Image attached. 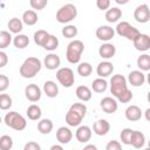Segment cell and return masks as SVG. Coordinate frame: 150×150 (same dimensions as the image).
Segmentation results:
<instances>
[{
  "instance_id": "obj_28",
  "label": "cell",
  "mask_w": 150,
  "mask_h": 150,
  "mask_svg": "<svg viewBox=\"0 0 150 150\" xmlns=\"http://www.w3.org/2000/svg\"><path fill=\"white\" fill-rule=\"evenodd\" d=\"M108 88V82L102 79V77H98V79H95L93 82H91V90L97 93V94H101V93H104Z\"/></svg>"
},
{
  "instance_id": "obj_43",
  "label": "cell",
  "mask_w": 150,
  "mask_h": 150,
  "mask_svg": "<svg viewBox=\"0 0 150 150\" xmlns=\"http://www.w3.org/2000/svg\"><path fill=\"white\" fill-rule=\"evenodd\" d=\"M9 86V79L4 75V74H0V91L4 93Z\"/></svg>"
},
{
  "instance_id": "obj_13",
  "label": "cell",
  "mask_w": 150,
  "mask_h": 150,
  "mask_svg": "<svg viewBox=\"0 0 150 150\" xmlns=\"http://www.w3.org/2000/svg\"><path fill=\"white\" fill-rule=\"evenodd\" d=\"M134 47L138 52H146L150 49V36L146 34H139L134 41Z\"/></svg>"
},
{
  "instance_id": "obj_25",
  "label": "cell",
  "mask_w": 150,
  "mask_h": 150,
  "mask_svg": "<svg viewBox=\"0 0 150 150\" xmlns=\"http://www.w3.org/2000/svg\"><path fill=\"white\" fill-rule=\"evenodd\" d=\"M75 94H76L77 98L81 100V101H83V102L89 101L91 98V95H93L91 94V89L89 87H87V86H79L76 88Z\"/></svg>"
},
{
  "instance_id": "obj_10",
  "label": "cell",
  "mask_w": 150,
  "mask_h": 150,
  "mask_svg": "<svg viewBox=\"0 0 150 150\" xmlns=\"http://www.w3.org/2000/svg\"><path fill=\"white\" fill-rule=\"evenodd\" d=\"M41 89L39 88L38 84H34V83H30L28 86H26L25 88V95H26V98L30 102H38L40 98H41Z\"/></svg>"
},
{
  "instance_id": "obj_11",
  "label": "cell",
  "mask_w": 150,
  "mask_h": 150,
  "mask_svg": "<svg viewBox=\"0 0 150 150\" xmlns=\"http://www.w3.org/2000/svg\"><path fill=\"white\" fill-rule=\"evenodd\" d=\"M100 104H101L102 110H103L105 114H114V112H116V110H117V108H118L117 101H116L114 97H110V96L103 97V98L101 100Z\"/></svg>"
},
{
  "instance_id": "obj_33",
  "label": "cell",
  "mask_w": 150,
  "mask_h": 150,
  "mask_svg": "<svg viewBox=\"0 0 150 150\" xmlns=\"http://www.w3.org/2000/svg\"><path fill=\"white\" fill-rule=\"evenodd\" d=\"M93 73V67L89 62H81L77 66V74L82 77H88Z\"/></svg>"
},
{
  "instance_id": "obj_46",
  "label": "cell",
  "mask_w": 150,
  "mask_h": 150,
  "mask_svg": "<svg viewBox=\"0 0 150 150\" xmlns=\"http://www.w3.org/2000/svg\"><path fill=\"white\" fill-rule=\"evenodd\" d=\"M96 6H97L98 9H102V11L109 9V7H110V1H109V0H97V1H96Z\"/></svg>"
},
{
  "instance_id": "obj_1",
  "label": "cell",
  "mask_w": 150,
  "mask_h": 150,
  "mask_svg": "<svg viewBox=\"0 0 150 150\" xmlns=\"http://www.w3.org/2000/svg\"><path fill=\"white\" fill-rule=\"evenodd\" d=\"M86 114L87 107L84 103H73L66 114V123L69 127H80Z\"/></svg>"
},
{
  "instance_id": "obj_39",
  "label": "cell",
  "mask_w": 150,
  "mask_h": 150,
  "mask_svg": "<svg viewBox=\"0 0 150 150\" xmlns=\"http://www.w3.org/2000/svg\"><path fill=\"white\" fill-rule=\"evenodd\" d=\"M13 146V139L8 135H2L0 137V150H11Z\"/></svg>"
},
{
  "instance_id": "obj_37",
  "label": "cell",
  "mask_w": 150,
  "mask_h": 150,
  "mask_svg": "<svg viewBox=\"0 0 150 150\" xmlns=\"http://www.w3.org/2000/svg\"><path fill=\"white\" fill-rule=\"evenodd\" d=\"M12 40L13 39H12V35H11L9 32H7V30H1L0 32V48L1 49L7 48L11 45Z\"/></svg>"
},
{
  "instance_id": "obj_47",
  "label": "cell",
  "mask_w": 150,
  "mask_h": 150,
  "mask_svg": "<svg viewBox=\"0 0 150 150\" xmlns=\"http://www.w3.org/2000/svg\"><path fill=\"white\" fill-rule=\"evenodd\" d=\"M7 62H8V56H7V54H6L4 50H1V52H0V68H4V67L7 64Z\"/></svg>"
},
{
  "instance_id": "obj_14",
  "label": "cell",
  "mask_w": 150,
  "mask_h": 150,
  "mask_svg": "<svg viewBox=\"0 0 150 150\" xmlns=\"http://www.w3.org/2000/svg\"><path fill=\"white\" fill-rule=\"evenodd\" d=\"M96 38L101 41H109L114 38L115 35V29L111 28L110 26H100L97 29H96Z\"/></svg>"
},
{
  "instance_id": "obj_36",
  "label": "cell",
  "mask_w": 150,
  "mask_h": 150,
  "mask_svg": "<svg viewBox=\"0 0 150 150\" xmlns=\"http://www.w3.org/2000/svg\"><path fill=\"white\" fill-rule=\"evenodd\" d=\"M61 33H62V35H63L64 38H67V39H73V38H75V36L77 35V27H76L75 25H67V26H64V27L62 28Z\"/></svg>"
},
{
  "instance_id": "obj_45",
  "label": "cell",
  "mask_w": 150,
  "mask_h": 150,
  "mask_svg": "<svg viewBox=\"0 0 150 150\" xmlns=\"http://www.w3.org/2000/svg\"><path fill=\"white\" fill-rule=\"evenodd\" d=\"M23 150H41V145H40L38 142L30 141V142H27V143L25 144Z\"/></svg>"
},
{
  "instance_id": "obj_21",
  "label": "cell",
  "mask_w": 150,
  "mask_h": 150,
  "mask_svg": "<svg viewBox=\"0 0 150 150\" xmlns=\"http://www.w3.org/2000/svg\"><path fill=\"white\" fill-rule=\"evenodd\" d=\"M98 54H100V56L102 59L109 60V59H111V57L115 56V54H116V47L112 43L105 42V43H103L98 48Z\"/></svg>"
},
{
  "instance_id": "obj_30",
  "label": "cell",
  "mask_w": 150,
  "mask_h": 150,
  "mask_svg": "<svg viewBox=\"0 0 150 150\" xmlns=\"http://www.w3.org/2000/svg\"><path fill=\"white\" fill-rule=\"evenodd\" d=\"M26 114L28 116L29 120L32 121H38L41 118V115H42V111H41V108L38 105V104H30L27 110H26Z\"/></svg>"
},
{
  "instance_id": "obj_6",
  "label": "cell",
  "mask_w": 150,
  "mask_h": 150,
  "mask_svg": "<svg viewBox=\"0 0 150 150\" xmlns=\"http://www.w3.org/2000/svg\"><path fill=\"white\" fill-rule=\"evenodd\" d=\"M125 90H128L127 79L121 74L112 75V77L110 79V91H111L112 96L117 98Z\"/></svg>"
},
{
  "instance_id": "obj_18",
  "label": "cell",
  "mask_w": 150,
  "mask_h": 150,
  "mask_svg": "<svg viewBox=\"0 0 150 150\" xmlns=\"http://www.w3.org/2000/svg\"><path fill=\"white\" fill-rule=\"evenodd\" d=\"M61 64V59L57 54L55 53H50L48 54L47 56H45V60H43V66L49 69V70H55L56 68H59Z\"/></svg>"
},
{
  "instance_id": "obj_24",
  "label": "cell",
  "mask_w": 150,
  "mask_h": 150,
  "mask_svg": "<svg viewBox=\"0 0 150 150\" xmlns=\"http://www.w3.org/2000/svg\"><path fill=\"white\" fill-rule=\"evenodd\" d=\"M122 16V11L118 7H111L105 12V20L110 23L117 22Z\"/></svg>"
},
{
  "instance_id": "obj_55",
  "label": "cell",
  "mask_w": 150,
  "mask_h": 150,
  "mask_svg": "<svg viewBox=\"0 0 150 150\" xmlns=\"http://www.w3.org/2000/svg\"><path fill=\"white\" fill-rule=\"evenodd\" d=\"M144 150H150V148H146V149H144Z\"/></svg>"
},
{
  "instance_id": "obj_42",
  "label": "cell",
  "mask_w": 150,
  "mask_h": 150,
  "mask_svg": "<svg viewBox=\"0 0 150 150\" xmlns=\"http://www.w3.org/2000/svg\"><path fill=\"white\" fill-rule=\"evenodd\" d=\"M132 97H134V95H132V93H131V90H125L123 94H121L118 97H117V100L121 102V103H128V102H130L131 100H132Z\"/></svg>"
},
{
  "instance_id": "obj_2",
  "label": "cell",
  "mask_w": 150,
  "mask_h": 150,
  "mask_svg": "<svg viewBox=\"0 0 150 150\" xmlns=\"http://www.w3.org/2000/svg\"><path fill=\"white\" fill-rule=\"evenodd\" d=\"M41 67H42L41 61L38 57L30 56V57H27L23 61L19 71H20V75L23 79H32L41 70Z\"/></svg>"
},
{
  "instance_id": "obj_17",
  "label": "cell",
  "mask_w": 150,
  "mask_h": 150,
  "mask_svg": "<svg viewBox=\"0 0 150 150\" xmlns=\"http://www.w3.org/2000/svg\"><path fill=\"white\" fill-rule=\"evenodd\" d=\"M142 110L138 105H135V104H131L129 105L125 111H124V115H125V118L130 122H136V121H139L141 117H142Z\"/></svg>"
},
{
  "instance_id": "obj_49",
  "label": "cell",
  "mask_w": 150,
  "mask_h": 150,
  "mask_svg": "<svg viewBox=\"0 0 150 150\" xmlns=\"http://www.w3.org/2000/svg\"><path fill=\"white\" fill-rule=\"evenodd\" d=\"M49 150H64V149H63L62 145H60V144H54V145L50 146Z\"/></svg>"
},
{
  "instance_id": "obj_51",
  "label": "cell",
  "mask_w": 150,
  "mask_h": 150,
  "mask_svg": "<svg viewBox=\"0 0 150 150\" xmlns=\"http://www.w3.org/2000/svg\"><path fill=\"white\" fill-rule=\"evenodd\" d=\"M116 2H117V4H127L128 0H116Z\"/></svg>"
},
{
  "instance_id": "obj_23",
  "label": "cell",
  "mask_w": 150,
  "mask_h": 150,
  "mask_svg": "<svg viewBox=\"0 0 150 150\" xmlns=\"http://www.w3.org/2000/svg\"><path fill=\"white\" fill-rule=\"evenodd\" d=\"M53 127H54V124H53L52 120H49V118H42V120H40L39 123H38V130H39V132L42 134V135H48V134H50L52 130H53Z\"/></svg>"
},
{
  "instance_id": "obj_35",
  "label": "cell",
  "mask_w": 150,
  "mask_h": 150,
  "mask_svg": "<svg viewBox=\"0 0 150 150\" xmlns=\"http://www.w3.org/2000/svg\"><path fill=\"white\" fill-rule=\"evenodd\" d=\"M49 35H50V34H49L47 30L39 29V30H36V32L34 33V42H35L38 46H41V47H42Z\"/></svg>"
},
{
  "instance_id": "obj_22",
  "label": "cell",
  "mask_w": 150,
  "mask_h": 150,
  "mask_svg": "<svg viewBox=\"0 0 150 150\" xmlns=\"http://www.w3.org/2000/svg\"><path fill=\"white\" fill-rule=\"evenodd\" d=\"M43 93L46 94L47 97L54 98V97H56V96L59 95V87H57V84H56L54 81H52V80L46 81V82L43 83Z\"/></svg>"
},
{
  "instance_id": "obj_54",
  "label": "cell",
  "mask_w": 150,
  "mask_h": 150,
  "mask_svg": "<svg viewBox=\"0 0 150 150\" xmlns=\"http://www.w3.org/2000/svg\"><path fill=\"white\" fill-rule=\"evenodd\" d=\"M148 148H150V139H149V142H148Z\"/></svg>"
},
{
  "instance_id": "obj_31",
  "label": "cell",
  "mask_w": 150,
  "mask_h": 150,
  "mask_svg": "<svg viewBox=\"0 0 150 150\" xmlns=\"http://www.w3.org/2000/svg\"><path fill=\"white\" fill-rule=\"evenodd\" d=\"M13 45L18 49H23L29 45V38L25 34H18L13 39Z\"/></svg>"
},
{
  "instance_id": "obj_27",
  "label": "cell",
  "mask_w": 150,
  "mask_h": 150,
  "mask_svg": "<svg viewBox=\"0 0 150 150\" xmlns=\"http://www.w3.org/2000/svg\"><path fill=\"white\" fill-rule=\"evenodd\" d=\"M145 143V136L142 131L138 130H134L132 134V138H131V145L135 149H141Z\"/></svg>"
},
{
  "instance_id": "obj_5",
  "label": "cell",
  "mask_w": 150,
  "mask_h": 150,
  "mask_svg": "<svg viewBox=\"0 0 150 150\" xmlns=\"http://www.w3.org/2000/svg\"><path fill=\"white\" fill-rule=\"evenodd\" d=\"M77 15V8L73 4H66L56 12V21L60 23H68Z\"/></svg>"
},
{
  "instance_id": "obj_34",
  "label": "cell",
  "mask_w": 150,
  "mask_h": 150,
  "mask_svg": "<svg viewBox=\"0 0 150 150\" xmlns=\"http://www.w3.org/2000/svg\"><path fill=\"white\" fill-rule=\"evenodd\" d=\"M46 50H49V52H53V50H55L57 47H59V39L55 36V35H49L48 38H47V40H46V42L43 43V46H42Z\"/></svg>"
},
{
  "instance_id": "obj_53",
  "label": "cell",
  "mask_w": 150,
  "mask_h": 150,
  "mask_svg": "<svg viewBox=\"0 0 150 150\" xmlns=\"http://www.w3.org/2000/svg\"><path fill=\"white\" fill-rule=\"evenodd\" d=\"M146 100H148V102L150 103V91L148 93V95H146Z\"/></svg>"
},
{
  "instance_id": "obj_40",
  "label": "cell",
  "mask_w": 150,
  "mask_h": 150,
  "mask_svg": "<svg viewBox=\"0 0 150 150\" xmlns=\"http://www.w3.org/2000/svg\"><path fill=\"white\" fill-rule=\"evenodd\" d=\"M11 107H12V97L7 94H1L0 95V109L7 110Z\"/></svg>"
},
{
  "instance_id": "obj_38",
  "label": "cell",
  "mask_w": 150,
  "mask_h": 150,
  "mask_svg": "<svg viewBox=\"0 0 150 150\" xmlns=\"http://www.w3.org/2000/svg\"><path fill=\"white\" fill-rule=\"evenodd\" d=\"M132 134H134V130L130 129V128H124L122 131H121V142L125 145H131V138H132Z\"/></svg>"
},
{
  "instance_id": "obj_3",
  "label": "cell",
  "mask_w": 150,
  "mask_h": 150,
  "mask_svg": "<svg viewBox=\"0 0 150 150\" xmlns=\"http://www.w3.org/2000/svg\"><path fill=\"white\" fill-rule=\"evenodd\" d=\"M84 50V43L81 40H73L68 43L66 49V59L69 63L76 64L81 60V55Z\"/></svg>"
},
{
  "instance_id": "obj_9",
  "label": "cell",
  "mask_w": 150,
  "mask_h": 150,
  "mask_svg": "<svg viewBox=\"0 0 150 150\" xmlns=\"http://www.w3.org/2000/svg\"><path fill=\"white\" fill-rule=\"evenodd\" d=\"M134 18L139 23H145L150 20V8L146 4L138 5L134 11Z\"/></svg>"
},
{
  "instance_id": "obj_19",
  "label": "cell",
  "mask_w": 150,
  "mask_h": 150,
  "mask_svg": "<svg viewBox=\"0 0 150 150\" xmlns=\"http://www.w3.org/2000/svg\"><path fill=\"white\" fill-rule=\"evenodd\" d=\"M73 138V132L67 127H60L56 130V139L60 144H68Z\"/></svg>"
},
{
  "instance_id": "obj_32",
  "label": "cell",
  "mask_w": 150,
  "mask_h": 150,
  "mask_svg": "<svg viewBox=\"0 0 150 150\" xmlns=\"http://www.w3.org/2000/svg\"><path fill=\"white\" fill-rule=\"evenodd\" d=\"M137 67L141 71H150V55L142 54L137 59Z\"/></svg>"
},
{
  "instance_id": "obj_41",
  "label": "cell",
  "mask_w": 150,
  "mask_h": 150,
  "mask_svg": "<svg viewBox=\"0 0 150 150\" xmlns=\"http://www.w3.org/2000/svg\"><path fill=\"white\" fill-rule=\"evenodd\" d=\"M29 4H30V6H32L33 9L41 11V9H43V8L47 6L48 1H47V0H30Z\"/></svg>"
},
{
  "instance_id": "obj_7",
  "label": "cell",
  "mask_w": 150,
  "mask_h": 150,
  "mask_svg": "<svg viewBox=\"0 0 150 150\" xmlns=\"http://www.w3.org/2000/svg\"><path fill=\"white\" fill-rule=\"evenodd\" d=\"M116 33L120 35V36H123L130 41H134L141 33L139 30L131 26L128 21H122V22H118L117 26H116Z\"/></svg>"
},
{
  "instance_id": "obj_20",
  "label": "cell",
  "mask_w": 150,
  "mask_h": 150,
  "mask_svg": "<svg viewBox=\"0 0 150 150\" xmlns=\"http://www.w3.org/2000/svg\"><path fill=\"white\" fill-rule=\"evenodd\" d=\"M114 71V66L110 61H102L98 63L97 68H96V73L100 77L104 79V77H108L112 74Z\"/></svg>"
},
{
  "instance_id": "obj_29",
  "label": "cell",
  "mask_w": 150,
  "mask_h": 150,
  "mask_svg": "<svg viewBox=\"0 0 150 150\" xmlns=\"http://www.w3.org/2000/svg\"><path fill=\"white\" fill-rule=\"evenodd\" d=\"M22 22L27 26H34L38 22V14L33 9H28L22 14Z\"/></svg>"
},
{
  "instance_id": "obj_12",
  "label": "cell",
  "mask_w": 150,
  "mask_h": 150,
  "mask_svg": "<svg viewBox=\"0 0 150 150\" xmlns=\"http://www.w3.org/2000/svg\"><path fill=\"white\" fill-rule=\"evenodd\" d=\"M109 130H110V123L104 118H100L95 121L93 124V131L97 136H104L109 132Z\"/></svg>"
},
{
  "instance_id": "obj_44",
  "label": "cell",
  "mask_w": 150,
  "mask_h": 150,
  "mask_svg": "<svg viewBox=\"0 0 150 150\" xmlns=\"http://www.w3.org/2000/svg\"><path fill=\"white\" fill-rule=\"evenodd\" d=\"M105 150H122V145L118 141H109L105 145Z\"/></svg>"
},
{
  "instance_id": "obj_48",
  "label": "cell",
  "mask_w": 150,
  "mask_h": 150,
  "mask_svg": "<svg viewBox=\"0 0 150 150\" xmlns=\"http://www.w3.org/2000/svg\"><path fill=\"white\" fill-rule=\"evenodd\" d=\"M82 150H97V146L95 144H87Z\"/></svg>"
},
{
  "instance_id": "obj_15",
  "label": "cell",
  "mask_w": 150,
  "mask_h": 150,
  "mask_svg": "<svg viewBox=\"0 0 150 150\" xmlns=\"http://www.w3.org/2000/svg\"><path fill=\"white\" fill-rule=\"evenodd\" d=\"M91 134H93V130L88 125H80L76 129L75 136L80 143H87L88 141H90Z\"/></svg>"
},
{
  "instance_id": "obj_8",
  "label": "cell",
  "mask_w": 150,
  "mask_h": 150,
  "mask_svg": "<svg viewBox=\"0 0 150 150\" xmlns=\"http://www.w3.org/2000/svg\"><path fill=\"white\" fill-rule=\"evenodd\" d=\"M56 79L61 86L64 88H70L75 83V75L73 69L68 67H62L56 71Z\"/></svg>"
},
{
  "instance_id": "obj_26",
  "label": "cell",
  "mask_w": 150,
  "mask_h": 150,
  "mask_svg": "<svg viewBox=\"0 0 150 150\" xmlns=\"http://www.w3.org/2000/svg\"><path fill=\"white\" fill-rule=\"evenodd\" d=\"M7 26H8V29H9L11 33H14V34L18 35V34H20V32H21L22 28H23V22H22V19L12 18V19L8 21Z\"/></svg>"
},
{
  "instance_id": "obj_52",
  "label": "cell",
  "mask_w": 150,
  "mask_h": 150,
  "mask_svg": "<svg viewBox=\"0 0 150 150\" xmlns=\"http://www.w3.org/2000/svg\"><path fill=\"white\" fill-rule=\"evenodd\" d=\"M146 81H148V83L150 84V71H149V74L146 75Z\"/></svg>"
},
{
  "instance_id": "obj_16",
  "label": "cell",
  "mask_w": 150,
  "mask_h": 150,
  "mask_svg": "<svg viewBox=\"0 0 150 150\" xmlns=\"http://www.w3.org/2000/svg\"><path fill=\"white\" fill-rule=\"evenodd\" d=\"M146 77L145 75L143 74V71L141 70H132L129 73V76H128V81L131 86L134 87H141L144 84Z\"/></svg>"
},
{
  "instance_id": "obj_4",
  "label": "cell",
  "mask_w": 150,
  "mask_h": 150,
  "mask_svg": "<svg viewBox=\"0 0 150 150\" xmlns=\"http://www.w3.org/2000/svg\"><path fill=\"white\" fill-rule=\"evenodd\" d=\"M4 121H5V124L16 131H22L26 129L27 127V122H26V118L20 115L19 112L16 111H9L5 115L4 117Z\"/></svg>"
},
{
  "instance_id": "obj_50",
  "label": "cell",
  "mask_w": 150,
  "mask_h": 150,
  "mask_svg": "<svg viewBox=\"0 0 150 150\" xmlns=\"http://www.w3.org/2000/svg\"><path fill=\"white\" fill-rule=\"evenodd\" d=\"M144 117L148 122H150V108H148L145 111H144Z\"/></svg>"
}]
</instances>
